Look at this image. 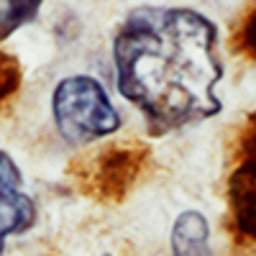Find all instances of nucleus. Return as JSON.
Segmentation results:
<instances>
[{"label":"nucleus","mask_w":256,"mask_h":256,"mask_svg":"<svg viewBox=\"0 0 256 256\" xmlns=\"http://www.w3.org/2000/svg\"><path fill=\"white\" fill-rule=\"evenodd\" d=\"M246 38H248V44H251V49H254V54H256V10H254L248 26H246Z\"/></svg>","instance_id":"8"},{"label":"nucleus","mask_w":256,"mask_h":256,"mask_svg":"<svg viewBox=\"0 0 256 256\" xmlns=\"http://www.w3.org/2000/svg\"><path fill=\"white\" fill-rule=\"evenodd\" d=\"M172 256H212L210 223L200 210H184L177 216L169 236Z\"/></svg>","instance_id":"4"},{"label":"nucleus","mask_w":256,"mask_h":256,"mask_svg":"<svg viewBox=\"0 0 256 256\" xmlns=\"http://www.w3.org/2000/svg\"><path fill=\"white\" fill-rule=\"evenodd\" d=\"M230 202L238 230L246 236H256V154L233 172Z\"/></svg>","instance_id":"5"},{"label":"nucleus","mask_w":256,"mask_h":256,"mask_svg":"<svg viewBox=\"0 0 256 256\" xmlns=\"http://www.w3.org/2000/svg\"><path fill=\"white\" fill-rule=\"evenodd\" d=\"M52 118L70 144H92L116 134L123 118L105 84L92 74H70L52 92Z\"/></svg>","instance_id":"2"},{"label":"nucleus","mask_w":256,"mask_h":256,"mask_svg":"<svg viewBox=\"0 0 256 256\" xmlns=\"http://www.w3.org/2000/svg\"><path fill=\"white\" fill-rule=\"evenodd\" d=\"M41 3H18V0H3L0 3V41L13 36L20 26L31 24L38 16Z\"/></svg>","instance_id":"6"},{"label":"nucleus","mask_w":256,"mask_h":256,"mask_svg":"<svg viewBox=\"0 0 256 256\" xmlns=\"http://www.w3.org/2000/svg\"><path fill=\"white\" fill-rule=\"evenodd\" d=\"M116 90L156 134L223 110L218 26L192 8H136L113 38Z\"/></svg>","instance_id":"1"},{"label":"nucleus","mask_w":256,"mask_h":256,"mask_svg":"<svg viewBox=\"0 0 256 256\" xmlns=\"http://www.w3.org/2000/svg\"><path fill=\"white\" fill-rule=\"evenodd\" d=\"M16 80H18L16 64L8 56H0V98H6L16 88Z\"/></svg>","instance_id":"7"},{"label":"nucleus","mask_w":256,"mask_h":256,"mask_svg":"<svg viewBox=\"0 0 256 256\" xmlns=\"http://www.w3.org/2000/svg\"><path fill=\"white\" fill-rule=\"evenodd\" d=\"M102 256H110V254H102Z\"/></svg>","instance_id":"9"},{"label":"nucleus","mask_w":256,"mask_h":256,"mask_svg":"<svg viewBox=\"0 0 256 256\" xmlns=\"http://www.w3.org/2000/svg\"><path fill=\"white\" fill-rule=\"evenodd\" d=\"M36 223V205L24 190V174L18 164L0 148V256L13 236L31 230Z\"/></svg>","instance_id":"3"}]
</instances>
